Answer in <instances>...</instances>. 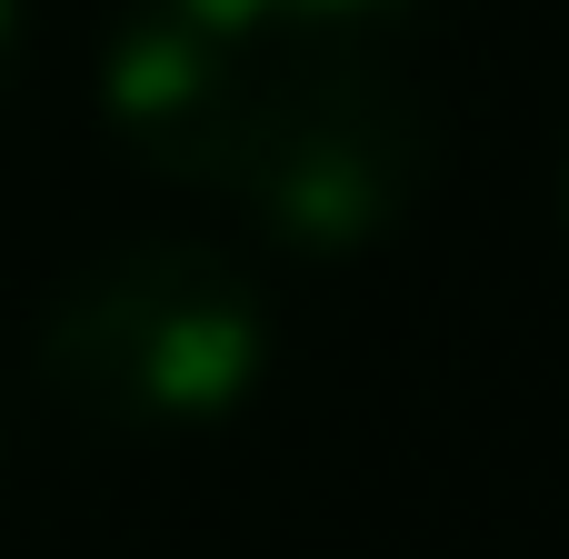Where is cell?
I'll return each mask as SVG.
<instances>
[{"label": "cell", "mask_w": 569, "mask_h": 559, "mask_svg": "<svg viewBox=\"0 0 569 559\" xmlns=\"http://www.w3.org/2000/svg\"><path fill=\"white\" fill-rule=\"evenodd\" d=\"M410 0H130L100 50V120L160 180L230 190L310 90L400 60Z\"/></svg>", "instance_id": "cell-1"}, {"label": "cell", "mask_w": 569, "mask_h": 559, "mask_svg": "<svg viewBox=\"0 0 569 559\" xmlns=\"http://www.w3.org/2000/svg\"><path fill=\"white\" fill-rule=\"evenodd\" d=\"M30 370L100 430H210L270 380V300L230 250L150 230L50 290Z\"/></svg>", "instance_id": "cell-2"}, {"label": "cell", "mask_w": 569, "mask_h": 559, "mask_svg": "<svg viewBox=\"0 0 569 559\" xmlns=\"http://www.w3.org/2000/svg\"><path fill=\"white\" fill-rule=\"evenodd\" d=\"M430 160H440L430 110L400 80V60H380V70H350V80L310 90L300 110H280L220 200H240V220L260 240H280L290 260H360L420 210Z\"/></svg>", "instance_id": "cell-3"}, {"label": "cell", "mask_w": 569, "mask_h": 559, "mask_svg": "<svg viewBox=\"0 0 569 559\" xmlns=\"http://www.w3.org/2000/svg\"><path fill=\"white\" fill-rule=\"evenodd\" d=\"M20 60V0H0V70Z\"/></svg>", "instance_id": "cell-4"}, {"label": "cell", "mask_w": 569, "mask_h": 559, "mask_svg": "<svg viewBox=\"0 0 569 559\" xmlns=\"http://www.w3.org/2000/svg\"><path fill=\"white\" fill-rule=\"evenodd\" d=\"M560 220H569V170H560Z\"/></svg>", "instance_id": "cell-5"}]
</instances>
